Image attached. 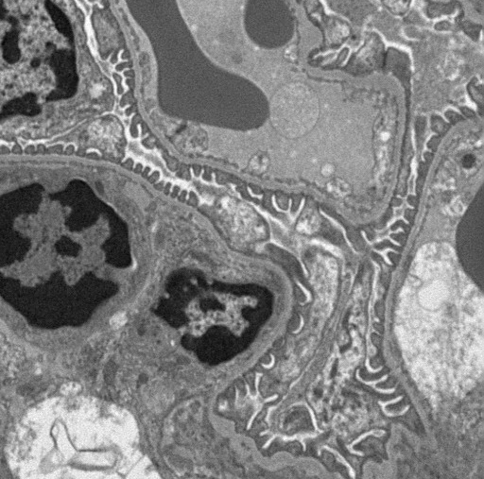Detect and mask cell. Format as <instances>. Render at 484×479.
<instances>
[]
</instances>
